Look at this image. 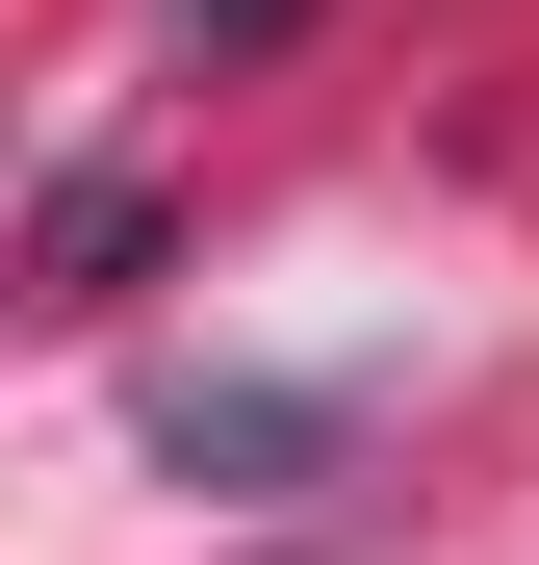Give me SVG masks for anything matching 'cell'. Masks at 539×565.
Wrapping results in <instances>:
<instances>
[{
  "label": "cell",
  "mask_w": 539,
  "mask_h": 565,
  "mask_svg": "<svg viewBox=\"0 0 539 565\" xmlns=\"http://www.w3.org/2000/svg\"><path fill=\"white\" fill-rule=\"evenodd\" d=\"M180 26H231V52H283V26H309V0H180Z\"/></svg>",
  "instance_id": "obj_1"
}]
</instances>
